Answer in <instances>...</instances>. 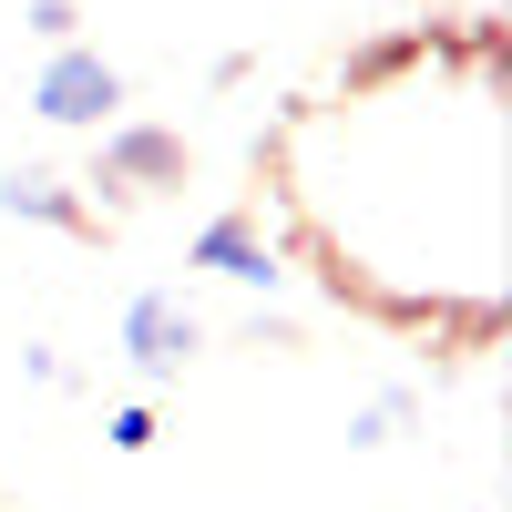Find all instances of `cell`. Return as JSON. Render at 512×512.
<instances>
[{
    "label": "cell",
    "instance_id": "6da1fadb",
    "mask_svg": "<svg viewBox=\"0 0 512 512\" xmlns=\"http://www.w3.org/2000/svg\"><path fill=\"white\" fill-rule=\"evenodd\" d=\"M277 195L369 308L492 338L502 318V31H431L359 62L277 134Z\"/></svg>",
    "mask_w": 512,
    "mask_h": 512
}]
</instances>
